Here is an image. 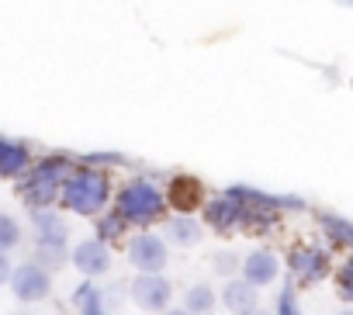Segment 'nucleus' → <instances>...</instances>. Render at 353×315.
Here are the masks:
<instances>
[{"mask_svg": "<svg viewBox=\"0 0 353 315\" xmlns=\"http://www.w3.org/2000/svg\"><path fill=\"white\" fill-rule=\"evenodd\" d=\"M108 198H111V181L104 170H94L87 163L73 167L59 187V201L66 212L73 215H101L108 208Z\"/></svg>", "mask_w": 353, "mask_h": 315, "instance_id": "obj_1", "label": "nucleus"}, {"mask_svg": "<svg viewBox=\"0 0 353 315\" xmlns=\"http://www.w3.org/2000/svg\"><path fill=\"white\" fill-rule=\"evenodd\" d=\"M73 170V160L66 152L46 156L35 167L25 170L21 184H18V198L35 212V208H52V201H59V187L66 181V174Z\"/></svg>", "mask_w": 353, "mask_h": 315, "instance_id": "obj_2", "label": "nucleus"}, {"mask_svg": "<svg viewBox=\"0 0 353 315\" xmlns=\"http://www.w3.org/2000/svg\"><path fill=\"white\" fill-rule=\"evenodd\" d=\"M114 212H118V219H121L125 225H149V222L163 219L166 198H163V191H159L152 181L135 177V181H128V184L118 191Z\"/></svg>", "mask_w": 353, "mask_h": 315, "instance_id": "obj_3", "label": "nucleus"}, {"mask_svg": "<svg viewBox=\"0 0 353 315\" xmlns=\"http://www.w3.org/2000/svg\"><path fill=\"white\" fill-rule=\"evenodd\" d=\"M8 284H11V291H14L18 301L32 305V301L49 298V291H52V274H49L46 267H39L35 260H28V263H21V267L11 270V281H8Z\"/></svg>", "mask_w": 353, "mask_h": 315, "instance_id": "obj_4", "label": "nucleus"}, {"mask_svg": "<svg viewBox=\"0 0 353 315\" xmlns=\"http://www.w3.org/2000/svg\"><path fill=\"white\" fill-rule=\"evenodd\" d=\"M128 260H132V267H135L139 274H159V270L166 267L170 253H166V243H163L159 236L139 232V236L128 243Z\"/></svg>", "mask_w": 353, "mask_h": 315, "instance_id": "obj_5", "label": "nucleus"}, {"mask_svg": "<svg viewBox=\"0 0 353 315\" xmlns=\"http://www.w3.org/2000/svg\"><path fill=\"white\" fill-rule=\"evenodd\" d=\"M170 298H173V284L163 274H139L132 281V301L142 312H163L170 308Z\"/></svg>", "mask_w": 353, "mask_h": 315, "instance_id": "obj_6", "label": "nucleus"}, {"mask_svg": "<svg viewBox=\"0 0 353 315\" xmlns=\"http://www.w3.org/2000/svg\"><path fill=\"white\" fill-rule=\"evenodd\" d=\"M163 198H166V205H173L181 215H194V212L205 205V187H201V181H194L191 174H176V177L166 184Z\"/></svg>", "mask_w": 353, "mask_h": 315, "instance_id": "obj_7", "label": "nucleus"}, {"mask_svg": "<svg viewBox=\"0 0 353 315\" xmlns=\"http://www.w3.org/2000/svg\"><path fill=\"white\" fill-rule=\"evenodd\" d=\"M329 270V253L319 246H294L291 250V274L298 284H319Z\"/></svg>", "mask_w": 353, "mask_h": 315, "instance_id": "obj_8", "label": "nucleus"}, {"mask_svg": "<svg viewBox=\"0 0 353 315\" xmlns=\"http://www.w3.org/2000/svg\"><path fill=\"white\" fill-rule=\"evenodd\" d=\"M225 194H232L239 205L246 208H263V212H288V208H305L301 198H291V194H267V191H256V187H246V184H236L229 187Z\"/></svg>", "mask_w": 353, "mask_h": 315, "instance_id": "obj_9", "label": "nucleus"}, {"mask_svg": "<svg viewBox=\"0 0 353 315\" xmlns=\"http://www.w3.org/2000/svg\"><path fill=\"white\" fill-rule=\"evenodd\" d=\"M70 263H73L83 277H101V274H108V267H111V250H108V243H101V239H83V243L70 253Z\"/></svg>", "mask_w": 353, "mask_h": 315, "instance_id": "obj_10", "label": "nucleus"}, {"mask_svg": "<svg viewBox=\"0 0 353 315\" xmlns=\"http://www.w3.org/2000/svg\"><path fill=\"white\" fill-rule=\"evenodd\" d=\"M205 222L215 229V232H232L239 229L243 222V205L232 198V194H219L205 205Z\"/></svg>", "mask_w": 353, "mask_h": 315, "instance_id": "obj_11", "label": "nucleus"}, {"mask_svg": "<svg viewBox=\"0 0 353 315\" xmlns=\"http://www.w3.org/2000/svg\"><path fill=\"white\" fill-rule=\"evenodd\" d=\"M277 270H281V263H277V256H274L270 250H253V253L239 263L243 281H250L253 287H267V284H274V281H277Z\"/></svg>", "mask_w": 353, "mask_h": 315, "instance_id": "obj_12", "label": "nucleus"}, {"mask_svg": "<svg viewBox=\"0 0 353 315\" xmlns=\"http://www.w3.org/2000/svg\"><path fill=\"white\" fill-rule=\"evenodd\" d=\"M32 225H35L39 246H66V239H70V225L52 208H35L32 212Z\"/></svg>", "mask_w": 353, "mask_h": 315, "instance_id": "obj_13", "label": "nucleus"}, {"mask_svg": "<svg viewBox=\"0 0 353 315\" xmlns=\"http://www.w3.org/2000/svg\"><path fill=\"white\" fill-rule=\"evenodd\" d=\"M260 287H253L250 281L243 277H232L225 287H222V305L229 308V315H250L260 308Z\"/></svg>", "mask_w": 353, "mask_h": 315, "instance_id": "obj_14", "label": "nucleus"}, {"mask_svg": "<svg viewBox=\"0 0 353 315\" xmlns=\"http://www.w3.org/2000/svg\"><path fill=\"white\" fill-rule=\"evenodd\" d=\"M32 167V149L25 142L14 139H0V177H25V170Z\"/></svg>", "mask_w": 353, "mask_h": 315, "instance_id": "obj_15", "label": "nucleus"}, {"mask_svg": "<svg viewBox=\"0 0 353 315\" xmlns=\"http://www.w3.org/2000/svg\"><path fill=\"white\" fill-rule=\"evenodd\" d=\"M166 236L176 243V246H198L205 239V229L194 222V215H176L166 222Z\"/></svg>", "mask_w": 353, "mask_h": 315, "instance_id": "obj_16", "label": "nucleus"}, {"mask_svg": "<svg viewBox=\"0 0 353 315\" xmlns=\"http://www.w3.org/2000/svg\"><path fill=\"white\" fill-rule=\"evenodd\" d=\"M319 225H322V232L329 236V243H332V246L353 250V222H350V219L332 215V212H322V215H319Z\"/></svg>", "mask_w": 353, "mask_h": 315, "instance_id": "obj_17", "label": "nucleus"}, {"mask_svg": "<svg viewBox=\"0 0 353 315\" xmlns=\"http://www.w3.org/2000/svg\"><path fill=\"white\" fill-rule=\"evenodd\" d=\"M184 308H188L191 315H212V308H215V291H212V284H191L188 294H184Z\"/></svg>", "mask_w": 353, "mask_h": 315, "instance_id": "obj_18", "label": "nucleus"}, {"mask_svg": "<svg viewBox=\"0 0 353 315\" xmlns=\"http://www.w3.org/2000/svg\"><path fill=\"white\" fill-rule=\"evenodd\" d=\"M73 305L80 308V315H108V308H104V301H101V294H97V287L90 281H83L73 291Z\"/></svg>", "mask_w": 353, "mask_h": 315, "instance_id": "obj_19", "label": "nucleus"}, {"mask_svg": "<svg viewBox=\"0 0 353 315\" xmlns=\"http://www.w3.org/2000/svg\"><path fill=\"white\" fill-rule=\"evenodd\" d=\"M18 243H21V225H18V219L8 215V212H0V253H11Z\"/></svg>", "mask_w": 353, "mask_h": 315, "instance_id": "obj_20", "label": "nucleus"}, {"mask_svg": "<svg viewBox=\"0 0 353 315\" xmlns=\"http://www.w3.org/2000/svg\"><path fill=\"white\" fill-rule=\"evenodd\" d=\"M35 263L52 274V270H59V267L70 263V253H66V246H39L35 250Z\"/></svg>", "mask_w": 353, "mask_h": 315, "instance_id": "obj_21", "label": "nucleus"}, {"mask_svg": "<svg viewBox=\"0 0 353 315\" xmlns=\"http://www.w3.org/2000/svg\"><path fill=\"white\" fill-rule=\"evenodd\" d=\"M125 232V222L118 219V212H111V215H104L101 222H97V239L101 243H111V239H118Z\"/></svg>", "mask_w": 353, "mask_h": 315, "instance_id": "obj_22", "label": "nucleus"}, {"mask_svg": "<svg viewBox=\"0 0 353 315\" xmlns=\"http://www.w3.org/2000/svg\"><path fill=\"white\" fill-rule=\"evenodd\" d=\"M336 291L343 301H353V256L343 260V267L336 270Z\"/></svg>", "mask_w": 353, "mask_h": 315, "instance_id": "obj_23", "label": "nucleus"}, {"mask_svg": "<svg viewBox=\"0 0 353 315\" xmlns=\"http://www.w3.org/2000/svg\"><path fill=\"white\" fill-rule=\"evenodd\" d=\"M80 163H87V167H94V163H101V167H121L125 156L121 152H87Z\"/></svg>", "mask_w": 353, "mask_h": 315, "instance_id": "obj_24", "label": "nucleus"}, {"mask_svg": "<svg viewBox=\"0 0 353 315\" xmlns=\"http://www.w3.org/2000/svg\"><path fill=\"white\" fill-rule=\"evenodd\" d=\"M277 315H301L298 312V301H294V287L288 284L284 291H281V298H277Z\"/></svg>", "mask_w": 353, "mask_h": 315, "instance_id": "obj_25", "label": "nucleus"}, {"mask_svg": "<svg viewBox=\"0 0 353 315\" xmlns=\"http://www.w3.org/2000/svg\"><path fill=\"white\" fill-rule=\"evenodd\" d=\"M236 267V256L232 253H222V256H215V270H222V274H229Z\"/></svg>", "mask_w": 353, "mask_h": 315, "instance_id": "obj_26", "label": "nucleus"}, {"mask_svg": "<svg viewBox=\"0 0 353 315\" xmlns=\"http://www.w3.org/2000/svg\"><path fill=\"white\" fill-rule=\"evenodd\" d=\"M11 270H14V267H11L8 253H0V284H8V281H11Z\"/></svg>", "mask_w": 353, "mask_h": 315, "instance_id": "obj_27", "label": "nucleus"}, {"mask_svg": "<svg viewBox=\"0 0 353 315\" xmlns=\"http://www.w3.org/2000/svg\"><path fill=\"white\" fill-rule=\"evenodd\" d=\"M166 315H191L188 308H173V312H166Z\"/></svg>", "mask_w": 353, "mask_h": 315, "instance_id": "obj_28", "label": "nucleus"}, {"mask_svg": "<svg viewBox=\"0 0 353 315\" xmlns=\"http://www.w3.org/2000/svg\"><path fill=\"white\" fill-rule=\"evenodd\" d=\"M250 315H270V312H260V308H256V312H250Z\"/></svg>", "mask_w": 353, "mask_h": 315, "instance_id": "obj_29", "label": "nucleus"}, {"mask_svg": "<svg viewBox=\"0 0 353 315\" xmlns=\"http://www.w3.org/2000/svg\"><path fill=\"white\" fill-rule=\"evenodd\" d=\"M339 4H346V8H353V0H339Z\"/></svg>", "mask_w": 353, "mask_h": 315, "instance_id": "obj_30", "label": "nucleus"}, {"mask_svg": "<svg viewBox=\"0 0 353 315\" xmlns=\"http://www.w3.org/2000/svg\"><path fill=\"white\" fill-rule=\"evenodd\" d=\"M339 315H353V308H346V312H339Z\"/></svg>", "mask_w": 353, "mask_h": 315, "instance_id": "obj_31", "label": "nucleus"}, {"mask_svg": "<svg viewBox=\"0 0 353 315\" xmlns=\"http://www.w3.org/2000/svg\"><path fill=\"white\" fill-rule=\"evenodd\" d=\"M18 315H32V312H18Z\"/></svg>", "mask_w": 353, "mask_h": 315, "instance_id": "obj_32", "label": "nucleus"}]
</instances>
